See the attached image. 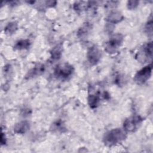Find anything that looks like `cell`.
Masks as SVG:
<instances>
[{"label":"cell","instance_id":"1","mask_svg":"<svg viewBox=\"0 0 153 153\" xmlns=\"http://www.w3.org/2000/svg\"><path fill=\"white\" fill-rule=\"evenodd\" d=\"M127 137V131L124 129L117 128L107 131L103 136V141L105 145L112 146L121 143Z\"/></svg>","mask_w":153,"mask_h":153},{"label":"cell","instance_id":"2","mask_svg":"<svg viewBox=\"0 0 153 153\" xmlns=\"http://www.w3.org/2000/svg\"><path fill=\"white\" fill-rule=\"evenodd\" d=\"M152 42H148L143 45L135 55L136 60L142 63L148 62L152 58Z\"/></svg>","mask_w":153,"mask_h":153},{"label":"cell","instance_id":"3","mask_svg":"<svg viewBox=\"0 0 153 153\" xmlns=\"http://www.w3.org/2000/svg\"><path fill=\"white\" fill-rule=\"evenodd\" d=\"M123 41V35L121 33H115L111 36L109 41L106 43L105 50L109 54H114L117 52Z\"/></svg>","mask_w":153,"mask_h":153},{"label":"cell","instance_id":"4","mask_svg":"<svg viewBox=\"0 0 153 153\" xmlns=\"http://www.w3.org/2000/svg\"><path fill=\"white\" fill-rule=\"evenodd\" d=\"M143 118L139 115H133L125 120L123 124V128L127 132H134L141 126Z\"/></svg>","mask_w":153,"mask_h":153},{"label":"cell","instance_id":"5","mask_svg":"<svg viewBox=\"0 0 153 153\" xmlns=\"http://www.w3.org/2000/svg\"><path fill=\"white\" fill-rule=\"evenodd\" d=\"M152 69V65L151 63L137 71L134 76V81L135 82L139 85H142L145 83L151 76Z\"/></svg>","mask_w":153,"mask_h":153},{"label":"cell","instance_id":"6","mask_svg":"<svg viewBox=\"0 0 153 153\" xmlns=\"http://www.w3.org/2000/svg\"><path fill=\"white\" fill-rule=\"evenodd\" d=\"M74 72V68L69 63H65L57 65L54 69V76L59 79H65L69 78Z\"/></svg>","mask_w":153,"mask_h":153},{"label":"cell","instance_id":"7","mask_svg":"<svg viewBox=\"0 0 153 153\" xmlns=\"http://www.w3.org/2000/svg\"><path fill=\"white\" fill-rule=\"evenodd\" d=\"M100 51L96 45L90 47L87 54V57L88 62L91 65H96L99 61L101 56Z\"/></svg>","mask_w":153,"mask_h":153},{"label":"cell","instance_id":"8","mask_svg":"<svg viewBox=\"0 0 153 153\" xmlns=\"http://www.w3.org/2000/svg\"><path fill=\"white\" fill-rule=\"evenodd\" d=\"M30 128V124L27 121H22L17 123L14 127V131L18 134H24Z\"/></svg>","mask_w":153,"mask_h":153},{"label":"cell","instance_id":"9","mask_svg":"<svg viewBox=\"0 0 153 153\" xmlns=\"http://www.w3.org/2000/svg\"><path fill=\"white\" fill-rule=\"evenodd\" d=\"M123 19V16L119 11H112L106 17V20L111 24H115L121 22Z\"/></svg>","mask_w":153,"mask_h":153},{"label":"cell","instance_id":"10","mask_svg":"<svg viewBox=\"0 0 153 153\" xmlns=\"http://www.w3.org/2000/svg\"><path fill=\"white\" fill-rule=\"evenodd\" d=\"M100 102V94L99 93H93L89 94L88 97V103L91 108H96Z\"/></svg>","mask_w":153,"mask_h":153},{"label":"cell","instance_id":"11","mask_svg":"<svg viewBox=\"0 0 153 153\" xmlns=\"http://www.w3.org/2000/svg\"><path fill=\"white\" fill-rule=\"evenodd\" d=\"M44 71V66L42 64L36 65L33 69H32L26 76L28 78L34 77L37 75H39Z\"/></svg>","mask_w":153,"mask_h":153},{"label":"cell","instance_id":"12","mask_svg":"<svg viewBox=\"0 0 153 153\" xmlns=\"http://www.w3.org/2000/svg\"><path fill=\"white\" fill-rule=\"evenodd\" d=\"M30 45V41L29 39H22L18 41L14 46L15 50H25L27 49Z\"/></svg>","mask_w":153,"mask_h":153},{"label":"cell","instance_id":"13","mask_svg":"<svg viewBox=\"0 0 153 153\" xmlns=\"http://www.w3.org/2000/svg\"><path fill=\"white\" fill-rule=\"evenodd\" d=\"M17 29V23L16 22H11L7 24L4 28V32L8 35H12Z\"/></svg>","mask_w":153,"mask_h":153},{"label":"cell","instance_id":"14","mask_svg":"<svg viewBox=\"0 0 153 153\" xmlns=\"http://www.w3.org/2000/svg\"><path fill=\"white\" fill-rule=\"evenodd\" d=\"M62 46L57 45L54 47L51 51V57L53 60L59 59L62 55Z\"/></svg>","mask_w":153,"mask_h":153},{"label":"cell","instance_id":"15","mask_svg":"<svg viewBox=\"0 0 153 153\" xmlns=\"http://www.w3.org/2000/svg\"><path fill=\"white\" fill-rule=\"evenodd\" d=\"M91 29V26L89 23H85L84 25L79 28L78 32V36L79 38H84L86 36V35L88 34L89 30Z\"/></svg>","mask_w":153,"mask_h":153},{"label":"cell","instance_id":"16","mask_svg":"<svg viewBox=\"0 0 153 153\" xmlns=\"http://www.w3.org/2000/svg\"><path fill=\"white\" fill-rule=\"evenodd\" d=\"M145 31L148 35L151 36L152 34V18L148 20L145 26Z\"/></svg>","mask_w":153,"mask_h":153},{"label":"cell","instance_id":"17","mask_svg":"<svg viewBox=\"0 0 153 153\" xmlns=\"http://www.w3.org/2000/svg\"><path fill=\"white\" fill-rule=\"evenodd\" d=\"M138 4V1H129L127 2V8L130 10H134L137 7Z\"/></svg>","mask_w":153,"mask_h":153},{"label":"cell","instance_id":"18","mask_svg":"<svg viewBox=\"0 0 153 153\" xmlns=\"http://www.w3.org/2000/svg\"><path fill=\"white\" fill-rule=\"evenodd\" d=\"M53 128L55 130H61V131H62V130L63 128H65L63 124L62 123V122H60V121H57L55 123H54L53 124Z\"/></svg>","mask_w":153,"mask_h":153},{"label":"cell","instance_id":"19","mask_svg":"<svg viewBox=\"0 0 153 153\" xmlns=\"http://www.w3.org/2000/svg\"><path fill=\"white\" fill-rule=\"evenodd\" d=\"M1 143L2 145L6 143V138L5 137V135L2 133H1Z\"/></svg>","mask_w":153,"mask_h":153}]
</instances>
